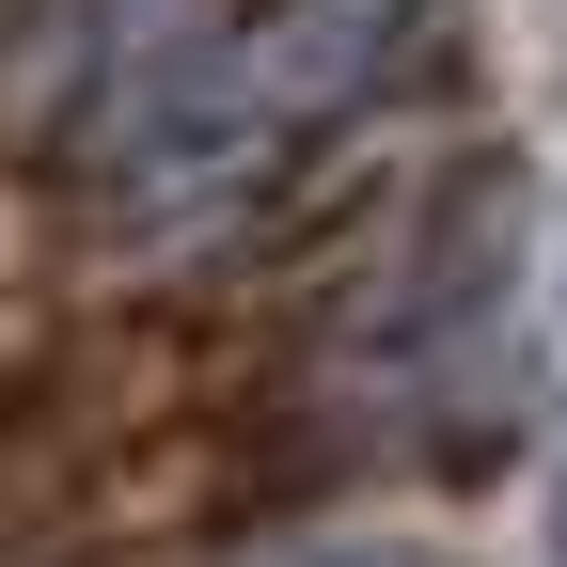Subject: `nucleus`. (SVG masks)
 <instances>
[{"label":"nucleus","mask_w":567,"mask_h":567,"mask_svg":"<svg viewBox=\"0 0 567 567\" xmlns=\"http://www.w3.org/2000/svg\"><path fill=\"white\" fill-rule=\"evenodd\" d=\"M268 567H442L425 536H284Z\"/></svg>","instance_id":"1"},{"label":"nucleus","mask_w":567,"mask_h":567,"mask_svg":"<svg viewBox=\"0 0 567 567\" xmlns=\"http://www.w3.org/2000/svg\"><path fill=\"white\" fill-rule=\"evenodd\" d=\"M551 284H567V237H551Z\"/></svg>","instance_id":"2"}]
</instances>
